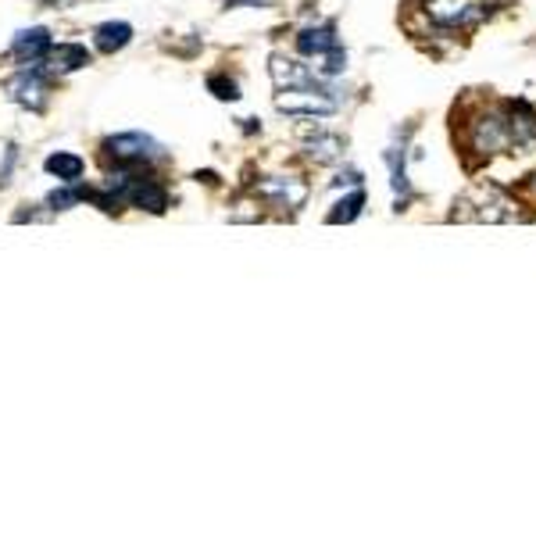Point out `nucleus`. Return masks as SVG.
Masks as SVG:
<instances>
[{"label": "nucleus", "instance_id": "9", "mask_svg": "<svg viewBox=\"0 0 536 536\" xmlns=\"http://www.w3.org/2000/svg\"><path fill=\"white\" fill-rule=\"evenodd\" d=\"M50 29H43V26H36V29H26V33H19L15 36V43H11V54L29 68V65H43V57L50 54Z\"/></svg>", "mask_w": 536, "mask_h": 536}, {"label": "nucleus", "instance_id": "7", "mask_svg": "<svg viewBox=\"0 0 536 536\" xmlns=\"http://www.w3.org/2000/svg\"><path fill=\"white\" fill-rule=\"evenodd\" d=\"M297 136L304 140L308 157L318 161V165H329V161L343 157V140L336 133H325L322 126H297Z\"/></svg>", "mask_w": 536, "mask_h": 536}, {"label": "nucleus", "instance_id": "14", "mask_svg": "<svg viewBox=\"0 0 536 536\" xmlns=\"http://www.w3.org/2000/svg\"><path fill=\"white\" fill-rule=\"evenodd\" d=\"M129 40H133V26L129 22H104V26L94 29V43L104 54H115V50L129 47Z\"/></svg>", "mask_w": 536, "mask_h": 536}, {"label": "nucleus", "instance_id": "18", "mask_svg": "<svg viewBox=\"0 0 536 536\" xmlns=\"http://www.w3.org/2000/svg\"><path fill=\"white\" fill-rule=\"evenodd\" d=\"M47 201H50L57 211H68V208H75V204L82 201V190H54Z\"/></svg>", "mask_w": 536, "mask_h": 536}, {"label": "nucleus", "instance_id": "8", "mask_svg": "<svg viewBox=\"0 0 536 536\" xmlns=\"http://www.w3.org/2000/svg\"><path fill=\"white\" fill-rule=\"evenodd\" d=\"M268 72H272V82L279 89H318V79L308 65L294 61V57H283V54H272V65H268Z\"/></svg>", "mask_w": 536, "mask_h": 536}, {"label": "nucleus", "instance_id": "3", "mask_svg": "<svg viewBox=\"0 0 536 536\" xmlns=\"http://www.w3.org/2000/svg\"><path fill=\"white\" fill-rule=\"evenodd\" d=\"M422 15L443 33H469L486 19V0H422Z\"/></svg>", "mask_w": 536, "mask_h": 536}, {"label": "nucleus", "instance_id": "5", "mask_svg": "<svg viewBox=\"0 0 536 536\" xmlns=\"http://www.w3.org/2000/svg\"><path fill=\"white\" fill-rule=\"evenodd\" d=\"M104 150L122 161V165H147L154 157H161V147L147 136V133H119V136H108L104 140Z\"/></svg>", "mask_w": 536, "mask_h": 536}, {"label": "nucleus", "instance_id": "17", "mask_svg": "<svg viewBox=\"0 0 536 536\" xmlns=\"http://www.w3.org/2000/svg\"><path fill=\"white\" fill-rule=\"evenodd\" d=\"M322 61H325V65L318 68L322 75H340V72L347 68V50H343V47H333L329 54H322Z\"/></svg>", "mask_w": 536, "mask_h": 536}, {"label": "nucleus", "instance_id": "11", "mask_svg": "<svg viewBox=\"0 0 536 536\" xmlns=\"http://www.w3.org/2000/svg\"><path fill=\"white\" fill-rule=\"evenodd\" d=\"M257 194L276 201L279 208H294V211L308 201V187L301 183V179H264V183L257 187Z\"/></svg>", "mask_w": 536, "mask_h": 536}, {"label": "nucleus", "instance_id": "12", "mask_svg": "<svg viewBox=\"0 0 536 536\" xmlns=\"http://www.w3.org/2000/svg\"><path fill=\"white\" fill-rule=\"evenodd\" d=\"M333 47H340V36H336V26H318V29H304L301 36H297V50L304 54V57H322V54H329Z\"/></svg>", "mask_w": 536, "mask_h": 536}, {"label": "nucleus", "instance_id": "13", "mask_svg": "<svg viewBox=\"0 0 536 536\" xmlns=\"http://www.w3.org/2000/svg\"><path fill=\"white\" fill-rule=\"evenodd\" d=\"M43 168L50 172V175H57L61 183H68V187H75L79 179H82V172H86V161L79 157V154H68V150H57V154H50L47 161H43Z\"/></svg>", "mask_w": 536, "mask_h": 536}, {"label": "nucleus", "instance_id": "15", "mask_svg": "<svg viewBox=\"0 0 536 536\" xmlns=\"http://www.w3.org/2000/svg\"><path fill=\"white\" fill-rule=\"evenodd\" d=\"M362 208H365V194L362 190H354L350 197H343L329 215H325V222L329 226H340V222H354L357 215H362Z\"/></svg>", "mask_w": 536, "mask_h": 536}, {"label": "nucleus", "instance_id": "16", "mask_svg": "<svg viewBox=\"0 0 536 536\" xmlns=\"http://www.w3.org/2000/svg\"><path fill=\"white\" fill-rule=\"evenodd\" d=\"M208 89L218 97V101H240V86L226 75H208Z\"/></svg>", "mask_w": 536, "mask_h": 536}, {"label": "nucleus", "instance_id": "6", "mask_svg": "<svg viewBox=\"0 0 536 536\" xmlns=\"http://www.w3.org/2000/svg\"><path fill=\"white\" fill-rule=\"evenodd\" d=\"M276 108L283 115H333L336 111V101L325 97L322 89H287V94L276 97Z\"/></svg>", "mask_w": 536, "mask_h": 536}, {"label": "nucleus", "instance_id": "4", "mask_svg": "<svg viewBox=\"0 0 536 536\" xmlns=\"http://www.w3.org/2000/svg\"><path fill=\"white\" fill-rule=\"evenodd\" d=\"M4 89H8V97H11L15 104H22V108H29V111H43V108H47V75H43L36 65H29V68H22L19 75H11V79L4 82Z\"/></svg>", "mask_w": 536, "mask_h": 536}, {"label": "nucleus", "instance_id": "10", "mask_svg": "<svg viewBox=\"0 0 536 536\" xmlns=\"http://www.w3.org/2000/svg\"><path fill=\"white\" fill-rule=\"evenodd\" d=\"M89 61V50L82 47V43H57V47H50V54L43 57V65H47V75H68V72H79V68H86Z\"/></svg>", "mask_w": 536, "mask_h": 536}, {"label": "nucleus", "instance_id": "1", "mask_svg": "<svg viewBox=\"0 0 536 536\" xmlns=\"http://www.w3.org/2000/svg\"><path fill=\"white\" fill-rule=\"evenodd\" d=\"M536 143V111L525 101L476 108L465 122V147L479 157L518 154Z\"/></svg>", "mask_w": 536, "mask_h": 536}, {"label": "nucleus", "instance_id": "2", "mask_svg": "<svg viewBox=\"0 0 536 536\" xmlns=\"http://www.w3.org/2000/svg\"><path fill=\"white\" fill-rule=\"evenodd\" d=\"M518 204L508 201L497 187H472L469 194H462L455 201V215L451 218H462V222H515Z\"/></svg>", "mask_w": 536, "mask_h": 536}, {"label": "nucleus", "instance_id": "19", "mask_svg": "<svg viewBox=\"0 0 536 536\" xmlns=\"http://www.w3.org/2000/svg\"><path fill=\"white\" fill-rule=\"evenodd\" d=\"M525 187H529V190H536V175H529V183H525Z\"/></svg>", "mask_w": 536, "mask_h": 536}]
</instances>
